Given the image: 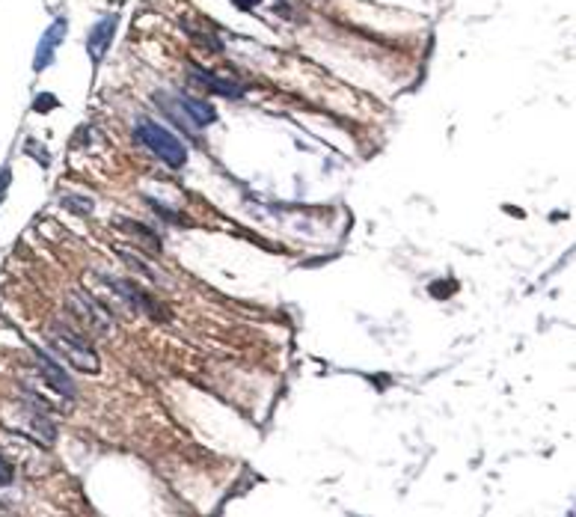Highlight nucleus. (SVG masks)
<instances>
[{
    "label": "nucleus",
    "instance_id": "f257e3e1",
    "mask_svg": "<svg viewBox=\"0 0 576 517\" xmlns=\"http://www.w3.org/2000/svg\"><path fill=\"white\" fill-rule=\"evenodd\" d=\"M137 137L140 143H146V146L155 152V155L164 160L167 167H184L187 164V149L182 146V140L176 137V134H169L164 125H155V122H149V119H140L137 122Z\"/></svg>",
    "mask_w": 576,
    "mask_h": 517
},
{
    "label": "nucleus",
    "instance_id": "f03ea898",
    "mask_svg": "<svg viewBox=\"0 0 576 517\" xmlns=\"http://www.w3.org/2000/svg\"><path fill=\"white\" fill-rule=\"evenodd\" d=\"M51 342H53V348H60V351L71 360V365H77L80 372H98V354L93 351L89 339L75 333L69 324L53 321L51 324Z\"/></svg>",
    "mask_w": 576,
    "mask_h": 517
},
{
    "label": "nucleus",
    "instance_id": "7ed1b4c3",
    "mask_svg": "<svg viewBox=\"0 0 576 517\" xmlns=\"http://www.w3.org/2000/svg\"><path fill=\"white\" fill-rule=\"evenodd\" d=\"M116 24H119V21H116V15H104L101 21L93 24V30H89V36H86V51H89V60H93V66L104 60V53H107V48H110V42H113V36H116Z\"/></svg>",
    "mask_w": 576,
    "mask_h": 517
},
{
    "label": "nucleus",
    "instance_id": "20e7f679",
    "mask_svg": "<svg viewBox=\"0 0 576 517\" xmlns=\"http://www.w3.org/2000/svg\"><path fill=\"white\" fill-rule=\"evenodd\" d=\"M66 27H69L66 18H57V21H53L48 30H45V36L39 39V48H36V60H33V69L36 71L48 69L51 62H53V53H57L62 36H66Z\"/></svg>",
    "mask_w": 576,
    "mask_h": 517
},
{
    "label": "nucleus",
    "instance_id": "39448f33",
    "mask_svg": "<svg viewBox=\"0 0 576 517\" xmlns=\"http://www.w3.org/2000/svg\"><path fill=\"white\" fill-rule=\"evenodd\" d=\"M191 75L196 84H202V86H208L211 93H217V95H226V98H241L247 93V86H241L235 77H220V75H211L208 69H202V66H196V62H191Z\"/></svg>",
    "mask_w": 576,
    "mask_h": 517
},
{
    "label": "nucleus",
    "instance_id": "423d86ee",
    "mask_svg": "<svg viewBox=\"0 0 576 517\" xmlns=\"http://www.w3.org/2000/svg\"><path fill=\"white\" fill-rule=\"evenodd\" d=\"M33 354H36V363H39V372L45 374V381H48L57 392H62V396H75V383H71L69 372L62 369L60 363H53L42 348H33Z\"/></svg>",
    "mask_w": 576,
    "mask_h": 517
},
{
    "label": "nucleus",
    "instance_id": "0eeeda50",
    "mask_svg": "<svg viewBox=\"0 0 576 517\" xmlns=\"http://www.w3.org/2000/svg\"><path fill=\"white\" fill-rule=\"evenodd\" d=\"M178 104H182V110L193 119L196 128H202V125H211L214 119H217V110H214L208 101H200V98H193V95H182V98H178Z\"/></svg>",
    "mask_w": 576,
    "mask_h": 517
},
{
    "label": "nucleus",
    "instance_id": "6e6552de",
    "mask_svg": "<svg viewBox=\"0 0 576 517\" xmlns=\"http://www.w3.org/2000/svg\"><path fill=\"white\" fill-rule=\"evenodd\" d=\"M53 107H60V101H57V95H53V93H39V95H36V101H33L36 113H48V110H53Z\"/></svg>",
    "mask_w": 576,
    "mask_h": 517
},
{
    "label": "nucleus",
    "instance_id": "1a4fd4ad",
    "mask_svg": "<svg viewBox=\"0 0 576 517\" xmlns=\"http://www.w3.org/2000/svg\"><path fill=\"white\" fill-rule=\"evenodd\" d=\"M455 289H457V282H452V280H443V282H431V294H434L437 300H443V298H452L455 294Z\"/></svg>",
    "mask_w": 576,
    "mask_h": 517
},
{
    "label": "nucleus",
    "instance_id": "9d476101",
    "mask_svg": "<svg viewBox=\"0 0 576 517\" xmlns=\"http://www.w3.org/2000/svg\"><path fill=\"white\" fill-rule=\"evenodd\" d=\"M12 479H15V472H12V467L0 458V485H12Z\"/></svg>",
    "mask_w": 576,
    "mask_h": 517
},
{
    "label": "nucleus",
    "instance_id": "9b49d317",
    "mask_svg": "<svg viewBox=\"0 0 576 517\" xmlns=\"http://www.w3.org/2000/svg\"><path fill=\"white\" fill-rule=\"evenodd\" d=\"M9 182H12V176H9V169L3 167V169H0V200H3V193H6Z\"/></svg>",
    "mask_w": 576,
    "mask_h": 517
},
{
    "label": "nucleus",
    "instance_id": "f8f14e48",
    "mask_svg": "<svg viewBox=\"0 0 576 517\" xmlns=\"http://www.w3.org/2000/svg\"><path fill=\"white\" fill-rule=\"evenodd\" d=\"M262 0H235V6L238 9H253V6H259Z\"/></svg>",
    "mask_w": 576,
    "mask_h": 517
}]
</instances>
